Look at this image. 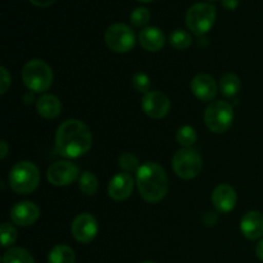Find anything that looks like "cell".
I'll return each instance as SVG.
<instances>
[{"instance_id":"cell-32","label":"cell","mask_w":263,"mask_h":263,"mask_svg":"<svg viewBox=\"0 0 263 263\" xmlns=\"http://www.w3.org/2000/svg\"><path fill=\"white\" fill-rule=\"evenodd\" d=\"M0 146H2V152H0V158L5 159V157L8 156V144L5 140H2L0 143Z\"/></svg>"},{"instance_id":"cell-15","label":"cell","mask_w":263,"mask_h":263,"mask_svg":"<svg viewBox=\"0 0 263 263\" xmlns=\"http://www.w3.org/2000/svg\"><path fill=\"white\" fill-rule=\"evenodd\" d=\"M192 91L198 99L203 100V102H210V100L215 99L216 94H217V84L210 74H197L192 80Z\"/></svg>"},{"instance_id":"cell-30","label":"cell","mask_w":263,"mask_h":263,"mask_svg":"<svg viewBox=\"0 0 263 263\" xmlns=\"http://www.w3.org/2000/svg\"><path fill=\"white\" fill-rule=\"evenodd\" d=\"M31 4H33L35 7L39 8H46V7H50L51 4L57 2V0H28Z\"/></svg>"},{"instance_id":"cell-5","label":"cell","mask_w":263,"mask_h":263,"mask_svg":"<svg viewBox=\"0 0 263 263\" xmlns=\"http://www.w3.org/2000/svg\"><path fill=\"white\" fill-rule=\"evenodd\" d=\"M234 121V109L230 103L216 100L208 104L204 110V123L212 133L222 134L231 127Z\"/></svg>"},{"instance_id":"cell-19","label":"cell","mask_w":263,"mask_h":263,"mask_svg":"<svg viewBox=\"0 0 263 263\" xmlns=\"http://www.w3.org/2000/svg\"><path fill=\"white\" fill-rule=\"evenodd\" d=\"M76 256L73 249L66 244H58L54 247L48 256V263H74Z\"/></svg>"},{"instance_id":"cell-22","label":"cell","mask_w":263,"mask_h":263,"mask_svg":"<svg viewBox=\"0 0 263 263\" xmlns=\"http://www.w3.org/2000/svg\"><path fill=\"white\" fill-rule=\"evenodd\" d=\"M3 263H35L32 254L23 248H10L3 256Z\"/></svg>"},{"instance_id":"cell-2","label":"cell","mask_w":263,"mask_h":263,"mask_svg":"<svg viewBox=\"0 0 263 263\" xmlns=\"http://www.w3.org/2000/svg\"><path fill=\"white\" fill-rule=\"evenodd\" d=\"M136 185L140 197L148 203H158L168 192L166 171L156 162H146L136 174Z\"/></svg>"},{"instance_id":"cell-10","label":"cell","mask_w":263,"mask_h":263,"mask_svg":"<svg viewBox=\"0 0 263 263\" xmlns=\"http://www.w3.org/2000/svg\"><path fill=\"white\" fill-rule=\"evenodd\" d=\"M141 108L144 113L154 120H161L166 117L171 108L168 97L159 90H153L144 94L141 99Z\"/></svg>"},{"instance_id":"cell-4","label":"cell","mask_w":263,"mask_h":263,"mask_svg":"<svg viewBox=\"0 0 263 263\" xmlns=\"http://www.w3.org/2000/svg\"><path fill=\"white\" fill-rule=\"evenodd\" d=\"M40 184V172L32 162H18L9 174V185L17 194H30Z\"/></svg>"},{"instance_id":"cell-17","label":"cell","mask_w":263,"mask_h":263,"mask_svg":"<svg viewBox=\"0 0 263 263\" xmlns=\"http://www.w3.org/2000/svg\"><path fill=\"white\" fill-rule=\"evenodd\" d=\"M140 45L148 51H159L164 46V33L158 27H145L139 35Z\"/></svg>"},{"instance_id":"cell-35","label":"cell","mask_w":263,"mask_h":263,"mask_svg":"<svg viewBox=\"0 0 263 263\" xmlns=\"http://www.w3.org/2000/svg\"><path fill=\"white\" fill-rule=\"evenodd\" d=\"M138 2H141V3H149V2H153V0H138Z\"/></svg>"},{"instance_id":"cell-36","label":"cell","mask_w":263,"mask_h":263,"mask_svg":"<svg viewBox=\"0 0 263 263\" xmlns=\"http://www.w3.org/2000/svg\"><path fill=\"white\" fill-rule=\"evenodd\" d=\"M205 2H216V0H205Z\"/></svg>"},{"instance_id":"cell-8","label":"cell","mask_w":263,"mask_h":263,"mask_svg":"<svg viewBox=\"0 0 263 263\" xmlns=\"http://www.w3.org/2000/svg\"><path fill=\"white\" fill-rule=\"evenodd\" d=\"M105 43L116 53H127L135 46V32L125 23H115L105 31Z\"/></svg>"},{"instance_id":"cell-29","label":"cell","mask_w":263,"mask_h":263,"mask_svg":"<svg viewBox=\"0 0 263 263\" xmlns=\"http://www.w3.org/2000/svg\"><path fill=\"white\" fill-rule=\"evenodd\" d=\"M10 86V74L5 67H0V92L5 94Z\"/></svg>"},{"instance_id":"cell-28","label":"cell","mask_w":263,"mask_h":263,"mask_svg":"<svg viewBox=\"0 0 263 263\" xmlns=\"http://www.w3.org/2000/svg\"><path fill=\"white\" fill-rule=\"evenodd\" d=\"M133 87L138 92L146 94L149 91V87H151V80H149L148 74L143 73V72H138V73L134 74Z\"/></svg>"},{"instance_id":"cell-14","label":"cell","mask_w":263,"mask_h":263,"mask_svg":"<svg viewBox=\"0 0 263 263\" xmlns=\"http://www.w3.org/2000/svg\"><path fill=\"white\" fill-rule=\"evenodd\" d=\"M134 190V179L127 172H120L112 177L108 185V194L116 202L127 199Z\"/></svg>"},{"instance_id":"cell-18","label":"cell","mask_w":263,"mask_h":263,"mask_svg":"<svg viewBox=\"0 0 263 263\" xmlns=\"http://www.w3.org/2000/svg\"><path fill=\"white\" fill-rule=\"evenodd\" d=\"M36 109L41 117L46 120L57 118L62 112V103L55 95L44 94L36 102Z\"/></svg>"},{"instance_id":"cell-25","label":"cell","mask_w":263,"mask_h":263,"mask_svg":"<svg viewBox=\"0 0 263 263\" xmlns=\"http://www.w3.org/2000/svg\"><path fill=\"white\" fill-rule=\"evenodd\" d=\"M118 164H120L121 168L125 172H133L138 171L140 168V164H139L138 157H135L131 153H123L121 154L120 158H118Z\"/></svg>"},{"instance_id":"cell-6","label":"cell","mask_w":263,"mask_h":263,"mask_svg":"<svg viewBox=\"0 0 263 263\" xmlns=\"http://www.w3.org/2000/svg\"><path fill=\"white\" fill-rule=\"evenodd\" d=\"M186 26L193 33L202 36L213 27L216 22V8L212 4L198 3L186 13Z\"/></svg>"},{"instance_id":"cell-31","label":"cell","mask_w":263,"mask_h":263,"mask_svg":"<svg viewBox=\"0 0 263 263\" xmlns=\"http://www.w3.org/2000/svg\"><path fill=\"white\" fill-rule=\"evenodd\" d=\"M223 8L229 10H235L239 5V0H221Z\"/></svg>"},{"instance_id":"cell-16","label":"cell","mask_w":263,"mask_h":263,"mask_svg":"<svg viewBox=\"0 0 263 263\" xmlns=\"http://www.w3.org/2000/svg\"><path fill=\"white\" fill-rule=\"evenodd\" d=\"M240 230L249 240H257L263 236V215L258 211H251L241 218Z\"/></svg>"},{"instance_id":"cell-37","label":"cell","mask_w":263,"mask_h":263,"mask_svg":"<svg viewBox=\"0 0 263 263\" xmlns=\"http://www.w3.org/2000/svg\"><path fill=\"white\" fill-rule=\"evenodd\" d=\"M143 263H156V262H143Z\"/></svg>"},{"instance_id":"cell-20","label":"cell","mask_w":263,"mask_h":263,"mask_svg":"<svg viewBox=\"0 0 263 263\" xmlns=\"http://www.w3.org/2000/svg\"><path fill=\"white\" fill-rule=\"evenodd\" d=\"M221 91L225 97L233 98L240 91L241 89V82L240 79L236 76L235 73H226L223 74L222 79L220 81Z\"/></svg>"},{"instance_id":"cell-24","label":"cell","mask_w":263,"mask_h":263,"mask_svg":"<svg viewBox=\"0 0 263 263\" xmlns=\"http://www.w3.org/2000/svg\"><path fill=\"white\" fill-rule=\"evenodd\" d=\"M170 43L177 50H185V49L190 48L193 44V39L186 31L184 30H175L170 36Z\"/></svg>"},{"instance_id":"cell-13","label":"cell","mask_w":263,"mask_h":263,"mask_svg":"<svg viewBox=\"0 0 263 263\" xmlns=\"http://www.w3.org/2000/svg\"><path fill=\"white\" fill-rule=\"evenodd\" d=\"M238 202V195L235 189L228 184H221L213 190L212 204L218 212L229 213L235 208Z\"/></svg>"},{"instance_id":"cell-23","label":"cell","mask_w":263,"mask_h":263,"mask_svg":"<svg viewBox=\"0 0 263 263\" xmlns=\"http://www.w3.org/2000/svg\"><path fill=\"white\" fill-rule=\"evenodd\" d=\"M197 131L192 126H181L176 133V140L182 148H190L197 141Z\"/></svg>"},{"instance_id":"cell-27","label":"cell","mask_w":263,"mask_h":263,"mask_svg":"<svg viewBox=\"0 0 263 263\" xmlns=\"http://www.w3.org/2000/svg\"><path fill=\"white\" fill-rule=\"evenodd\" d=\"M18 238L17 229L10 223H3L2 225V246L4 248L13 246Z\"/></svg>"},{"instance_id":"cell-34","label":"cell","mask_w":263,"mask_h":263,"mask_svg":"<svg viewBox=\"0 0 263 263\" xmlns=\"http://www.w3.org/2000/svg\"><path fill=\"white\" fill-rule=\"evenodd\" d=\"M32 100H33V94H32V91H28L27 94L25 95V102H26V104H31V103H32Z\"/></svg>"},{"instance_id":"cell-3","label":"cell","mask_w":263,"mask_h":263,"mask_svg":"<svg viewBox=\"0 0 263 263\" xmlns=\"http://www.w3.org/2000/svg\"><path fill=\"white\" fill-rule=\"evenodd\" d=\"M22 80L30 91L44 92L53 84V71L41 59H32L23 66Z\"/></svg>"},{"instance_id":"cell-26","label":"cell","mask_w":263,"mask_h":263,"mask_svg":"<svg viewBox=\"0 0 263 263\" xmlns=\"http://www.w3.org/2000/svg\"><path fill=\"white\" fill-rule=\"evenodd\" d=\"M149 20H151V12L144 7L136 8L130 15L131 25H134L135 27H144L149 22Z\"/></svg>"},{"instance_id":"cell-9","label":"cell","mask_w":263,"mask_h":263,"mask_svg":"<svg viewBox=\"0 0 263 263\" xmlns=\"http://www.w3.org/2000/svg\"><path fill=\"white\" fill-rule=\"evenodd\" d=\"M48 181L54 186H68L80 177L79 167L68 161H58L48 168Z\"/></svg>"},{"instance_id":"cell-12","label":"cell","mask_w":263,"mask_h":263,"mask_svg":"<svg viewBox=\"0 0 263 263\" xmlns=\"http://www.w3.org/2000/svg\"><path fill=\"white\" fill-rule=\"evenodd\" d=\"M40 217V208L32 202H20L10 211V218L18 226H31Z\"/></svg>"},{"instance_id":"cell-33","label":"cell","mask_w":263,"mask_h":263,"mask_svg":"<svg viewBox=\"0 0 263 263\" xmlns=\"http://www.w3.org/2000/svg\"><path fill=\"white\" fill-rule=\"evenodd\" d=\"M256 254L261 261H263V239L259 240V243L257 244V248H256Z\"/></svg>"},{"instance_id":"cell-21","label":"cell","mask_w":263,"mask_h":263,"mask_svg":"<svg viewBox=\"0 0 263 263\" xmlns=\"http://www.w3.org/2000/svg\"><path fill=\"white\" fill-rule=\"evenodd\" d=\"M79 186L84 194L94 195L99 189V181L92 172L84 171L79 177Z\"/></svg>"},{"instance_id":"cell-1","label":"cell","mask_w":263,"mask_h":263,"mask_svg":"<svg viewBox=\"0 0 263 263\" xmlns=\"http://www.w3.org/2000/svg\"><path fill=\"white\" fill-rule=\"evenodd\" d=\"M92 135L82 121L67 120L55 134V153L64 158H80L91 149Z\"/></svg>"},{"instance_id":"cell-7","label":"cell","mask_w":263,"mask_h":263,"mask_svg":"<svg viewBox=\"0 0 263 263\" xmlns=\"http://www.w3.org/2000/svg\"><path fill=\"white\" fill-rule=\"evenodd\" d=\"M202 167L203 162L199 153L192 148H181L172 158V168L181 179H194L200 174Z\"/></svg>"},{"instance_id":"cell-11","label":"cell","mask_w":263,"mask_h":263,"mask_svg":"<svg viewBox=\"0 0 263 263\" xmlns=\"http://www.w3.org/2000/svg\"><path fill=\"white\" fill-rule=\"evenodd\" d=\"M71 231L73 238L79 243L87 244L97 238L99 226H98L97 218L92 215H90V213H80L79 216L74 217L73 222H72Z\"/></svg>"}]
</instances>
